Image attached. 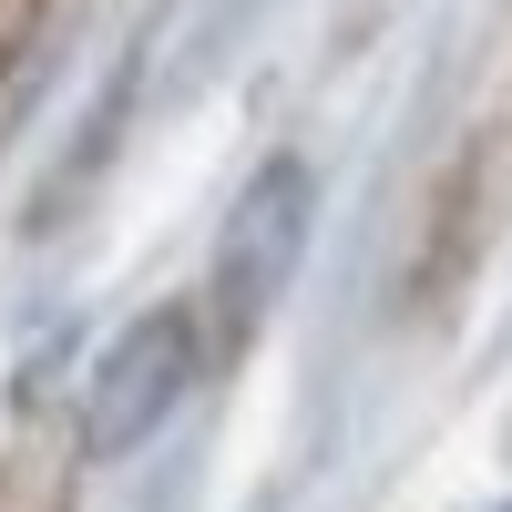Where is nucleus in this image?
I'll return each mask as SVG.
<instances>
[{
  "mask_svg": "<svg viewBox=\"0 0 512 512\" xmlns=\"http://www.w3.org/2000/svg\"><path fill=\"white\" fill-rule=\"evenodd\" d=\"M308 164H267L246 195H236V216H226V246H216V318L226 328H256L277 308V287L297 277V246H308Z\"/></svg>",
  "mask_w": 512,
  "mask_h": 512,
  "instance_id": "f03ea898",
  "label": "nucleus"
},
{
  "mask_svg": "<svg viewBox=\"0 0 512 512\" xmlns=\"http://www.w3.org/2000/svg\"><path fill=\"white\" fill-rule=\"evenodd\" d=\"M195 308H154V318H134L103 349V369H93V390H82V451L93 461H113V451H134V441H154L164 420H175V400L195 390Z\"/></svg>",
  "mask_w": 512,
  "mask_h": 512,
  "instance_id": "f257e3e1",
  "label": "nucleus"
}]
</instances>
